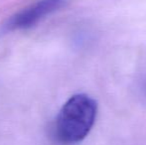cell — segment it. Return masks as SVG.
<instances>
[{"instance_id":"1","label":"cell","mask_w":146,"mask_h":145,"mask_svg":"<svg viewBox=\"0 0 146 145\" xmlns=\"http://www.w3.org/2000/svg\"><path fill=\"white\" fill-rule=\"evenodd\" d=\"M98 103L85 93H78L63 105L55 124V136L63 144L84 140L96 121Z\"/></svg>"},{"instance_id":"2","label":"cell","mask_w":146,"mask_h":145,"mask_svg":"<svg viewBox=\"0 0 146 145\" xmlns=\"http://www.w3.org/2000/svg\"><path fill=\"white\" fill-rule=\"evenodd\" d=\"M66 1L67 0H39L10 18L6 23L5 29L12 31L32 27L45 16L61 8Z\"/></svg>"}]
</instances>
